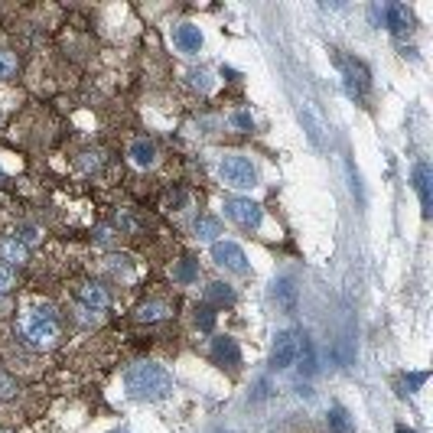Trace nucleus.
Instances as JSON below:
<instances>
[{"label":"nucleus","instance_id":"33","mask_svg":"<svg viewBox=\"0 0 433 433\" xmlns=\"http://www.w3.org/2000/svg\"><path fill=\"white\" fill-rule=\"evenodd\" d=\"M395 433H414V430H410V427H404V423H401V427H397Z\"/></svg>","mask_w":433,"mask_h":433},{"label":"nucleus","instance_id":"19","mask_svg":"<svg viewBox=\"0 0 433 433\" xmlns=\"http://www.w3.org/2000/svg\"><path fill=\"white\" fill-rule=\"evenodd\" d=\"M206 300H209V303H219V307H228V303H235V290L228 284H209Z\"/></svg>","mask_w":433,"mask_h":433},{"label":"nucleus","instance_id":"31","mask_svg":"<svg viewBox=\"0 0 433 433\" xmlns=\"http://www.w3.org/2000/svg\"><path fill=\"white\" fill-rule=\"evenodd\" d=\"M85 160H82V166L85 170H91V166H101V153H82Z\"/></svg>","mask_w":433,"mask_h":433},{"label":"nucleus","instance_id":"2","mask_svg":"<svg viewBox=\"0 0 433 433\" xmlns=\"http://www.w3.org/2000/svg\"><path fill=\"white\" fill-rule=\"evenodd\" d=\"M219 173L228 186H235V189H254L258 186V170L251 166L247 157L241 153H232V157H225L222 166H219Z\"/></svg>","mask_w":433,"mask_h":433},{"label":"nucleus","instance_id":"23","mask_svg":"<svg viewBox=\"0 0 433 433\" xmlns=\"http://www.w3.org/2000/svg\"><path fill=\"white\" fill-rule=\"evenodd\" d=\"M16 72V56L7 49H0V78H10Z\"/></svg>","mask_w":433,"mask_h":433},{"label":"nucleus","instance_id":"6","mask_svg":"<svg viewBox=\"0 0 433 433\" xmlns=\"http://www.w3.org/2000/svg\"><path fill=\"white\" fill-rule=\"evenodd\" d=\"M297 339L300 333H280L277 342H274V352H271V368L284 371L297 362Z\"/></svg>","mask_w":433,"mask_h":433},{"label":"nucleus","instance_id":"7","mask_svg":"<svg viewBox=\"0 0 433 433\" xmlns=\"http://www.w3.org/2000/svg\"><path fill=\"white\" fill-rule=\"evenodd\" d=\"M414 189H417V196H421L423 219H430V212H433V183H430V166H427V163H417V166H414Z\"/></svg>","mask_w":433,"mask_h":433},{"label":"nucleus","instance_id":"24","mask_svg":"<svg viewBox=\"0 0 433 433\" xmlns=\"http://www.w3.org/2000/svg\"><path fill=\"white\" fill-rule=\"evenodd\" d=\"M16 241H20V245H36L39 241V232L36 228H33V225H20V228H16Z\"/></svg>","mask_w":433,"mask_h":433},{"label":"nucleus","instance_id":"21","mask_svg":"<svg viewBox=\"0 0 433 433\" xmlns=\"http://www.w3.org/2000/svg\"><path fill=\"white\" fill-rule=\"evenodd\" d=\"M427 381V371H410V375H404L401 378V384H397V395H414L421 384Z\"/></svg>","mask_w":433,"mask_h":433},{"label":"nucleus","instance_id":"25","mask_svg":"<svg viewBox=\"0 0 433 433\" xmlns=\"http://www.w3.org/2000/svg\"><path fill=\"white\" fill-rule=\"evenodd\" d=\"M189 82L199 88V91H212V75L206 69H199V72H189Z\"/></svg>","mask_w":433,"mask_h":433},{"label":"nucleus","instance_id":"5","mask_svg":"<svg viewBox=\"0 0 433 433\" xmlns=\"http://www.w3.org/2000/svg\"><path fill=\"white\" fill-rule=\"evenodd\" d=\"M212 258H215L219 267H228V271H235V274H247V258L235 241H215L212 245Z\"/></svg>","mask_w":433,"mask_h":433},{"label":"nucleus","instance_id":"34","mask_svg":"<svg viewBox=\"0 0 433 433\" xmlns=\"http://www.w3.org/2000/svg\"><path fill=\"white\" fill-rule=\"evenodd\" d=\"M0 179H3V170H0Z\"/></svg>","mask_w":433,"mask_h":433},{"label":"nucleus","instance_id":"14","mask_svg":"<svg viewBox=\"0 0 433 433\" xmlns=\"http://www.w3.org/2000/svg\"><path fill=\"white\" fill-rule=\"evenodd\" d=\"M131 160H134V166H153V160H157V147L150 144L147 137H140V140L131 144Z\"/></svg>","mask_w":433,"mask_h":433},{"label":"nucleus","instance_id":"15","mask_svg":"<svg viewBox=\"0 0 433 433\" xmlns=\"http://www.w3.org/2000/svg\"><path fill=\"white\" fill-rule=\"evenodd\" d=\"M219 235H222V222L212 219V215H199L196 219V238L199 241H212V245H215V238Z\"/></svg>","mask_w":433,"mask_h":433},{"label":"nucleus","instance_id":"20","mask_svg":"<svg viewBox=\"0 0 433 433\" xmlns=\"http://www.w3.org/2000/svg\"><path fill=\"white\" fill-rule=\"evenodd\" d=\"M170 309H166V303H144V307H137V320L140 322H157V320H163Z\"/></svg>","mask_w":433,"mask_h":433},{"label":"nucleus","instance_id":"3","mask_svg":"<svg viewBox=\"0 0 433 433\" xmlns=\"http://www.w3.org/2000/svg\"><path fill=\"white\" fill-rule=\"evenodd\" d=\"M26 335L30 342L36 346H52L59 339V326H56V309L52 307H39L30 320H26Z\"/></svg>","mask_w":433,"mask_h":433},{"label":"nucleus","instance_id":"35","mask_svg":"<svg viewBox=\"0 0 433 433\" xmlns=\"http://www.w3.org/2000/svg\"><path fill=\"white\" fill-rule=\"evenodd\" d=\"M114 433H124V430H114Z\"/></svg>","mask_w":433,"mask_h":433},{"label":"nucleus","instance_id":"1","mask_svg":"<svg viewBox=\"0 0 433 433\" xmlns=\"http://www.w3.org/2000/svg\"><path fill=\"white\" fill-rule=\"evenodd\" d=\"M124 388L140 401H157V397H166L173 391V378L160 365H134L124 375Z\"/></svg>","mask_w":433,"mask_h":433},{"label":"nucleus","instance_id":"11","mask_svg":"<svg viewBox=\"0 0 433 433\" xmlns=\"http://www.w3.org/2000/svg\"><path fill=\"white\" fill-rule=\"evenodd\" d=\"M212 355L222 362V365H241V348H238L235 339H228V335H219V339H212Z\"/></svg>","mask_w":433,"mask_h":433},{"label":"nucleus","instance_id":"9","mask_svg":"<svg viewBox=\"0 0 433 433\" xmlns=\"http://www.w3.org/2000/svg\"><path fill=\"white\" fill-rule=\"evenodd\" d=\"M384 23H388L391 33L404 36V33H410V26H414V16H410V10L404 3H388L384 7Z\"/></svg>","mask_w":433,"mask_h":433},{"label":"nucleus","instance_id":"26","mask_svg":"<svg viewBox=\"0 0 433 433\" xmlns=\"http://www.w3.org/2000/svg\"><path fill=\"white\" fill-rule=\"evenodd\" d=\"M13 395H16V381H13L7 371H0V397H3V401H10Z\"/></svg>","mask_w":433,"mask_h":433},{"label":"nucleus","instance_id":"4","mask_svg":"<svg viewBox=\"0 0 433 433\" xmlns=\"http://www.w3.org/2000/svg\"><path fill=\"white\" fill-rule=\"evenodd\" d=\"M225 215H228V219H232L235 225H241V228H258L260 219H264V212H260L258 202H251V199H241V196L225 199Z\"/></svg>","mask_w":433,"mask_h":433},{"label":"nucleus","instance_id":"32","mask_svg":"<svg viewBox=\"0 0 433 433\" xmlns=\"http://www.w3.org/2000/svg\"><path fill=\"white\" fill-rule=\"evenodd\" d=\"M111 241V232L108 228H98V245H108Z\"/></svg>","mask_w":433,"mask_h":433},{"label":"nucleus","instance_id":"18","mask_svg":"<svg viewBox=\"0 0 433 433\" xmlns=\"http://www.w3.org/2000/svg\"><path fill=\"white\" fill-rule=\"evenodd\" d=\"M199 277V264L192 258H183V260H176V267H173V280H179V284H192Z\"/></svg>","mask_w":433,"mask_h":433},{"label":"nucleus","instance_id":"16","mask_svg":"<svg viewBox=\"0 0 433 433\" xmlns=\"http://www.w3.org/2000/svg\"><path fill=\"white\" fill-rule=\"evenodd\" d=\"M0 258L10 260V264H23L26 260V245H20L13 235L0 238Z\"/></svg>","mask_w":433,"mask_h":433},{"label":"nucleus","instance_id":"28","mask_svg":"<svg viewBox=\"0 0 433 433\" xmlns=\"http://www.w3.org/2000/svg\"><path fill=\"white\" fill-rule=\"evenodd\" d=\"M13 284H16V277H13V271L7 267V264H0V293H10Z\"/></svg>","mask_w":433,"mask_h":433},{"label":"nucleus","instance_id":"8","mask_svg":"<svg viewBox=\"0 0 433 433\" xmlns=\"http://www.w3.org/2000/svg\"><path fill=\"white\" fill-rule=\"evenodd\" d=\"M342 75H346V91L352 98H365L368 91V72L362 69L359 62H342Z\"/></svg>","mask_w":433,"mask_h":433},{"label":"nucleus","instance_id":"29","mask_svg":"<svg viewBox=\"0 0 433 433\" xmlns=\"http://www.w3.org/2000/svg\"><path fill=\"white\" fill-rule=\"evenodd\" d=\"M232 124H235L238 131H254V118L247 111H235L232 114Z\"/></svg>","mask_w":433,"mask_h":433},{"label":"nucleus","instance_id":"27","mask_svg":"<svg viewBox=\"0 0 433 433\" xmlns=\"http://www.w3.org/2000/svg\"><path fill=\"white\" fill-rule=\"evenodd\" d=\"M196 322H199V329H206V333H209L212 326H215V313H212L209 307H199V313H196Z\"/></svg>","mask_w":433,"mask_h":433},{"label":"nucleus","instance_id":"22","mask_svg":"<svg viewBox=\"0 0 433 433\" xmlns=\"http://www.w3.org/2000/svg\"><path fill=\"white\" fill-rule=\"evenodd\" d=\"M329 430H333V433H352L346 408H339V404H335V408L329 410Z\"/></svg>","mask_w":433,"mask_h":433},{"label":"nucleus","instance_id":"10","mask_svg":"<svg viewBox=\"0 0 433 433\" xmlns=\"http://www.w3.org/2000/svg\"><path fill=\"white\" fill-rule=\"evenodd\" d=\"M297 362H300L297 368L303 378L316 375V368H320V365H316V346H313V339L303 333H300V339H297Z\"/></svg>","mask_w":433,"mask_h":433},{"label":"nucleus","instance_id":"12","mask_svg":"<svg viewBox=\"0 0 433 433\" xmlns=\"http://www.w3.org/2000/svg\"><path fill=\"white\" fill-rule=\"evenodd\" d=\"M173 43L183 52H199L202 49V33H199V26L183 23V26H176L173 30Z\"/></svg>","mask_w":433,"mask_h":433},{"label":"nucleus","instance_id":"17","mask_svg":"<svg viewBox=\"0 0 433 433\" xmlns=\"http://www.w3.org/2000/svg\"><path fill=\"white\" fill-rule=\"evenodd\" d=\"M274 297H277V303L290 313V309L297 307V287H293V280H287V277L277 280V284H274Z\"/></svg>","mask_w":433,"mask_h":433},{"label":"nucleus","instance_id":"30","mask_svg":"<svg viewBox=\"0 0 433 433\" xmlns=\"http://www.w3.org/2000/svg\"><path fill=\"white\" fill-rule=\"evenodd\" d=\"M111 267H114V274H127V277H131V264H127V258H114Z\"/></svg>","mask_w":433,"mask_h":433},{"label":"nucleus","instance_id":"13","mask_svg":"<svg viewBox=\"0 0 433 433\" xmlns=\"http://www.w3.org/2000/svg\"><path fill=\"white\" fill-rule=\"evenodd\" d=\"M78 300H82L88 309H95V313H101V309L108 307V293H104L98 284H82L78 287Z\"/></svg>","mask_w":433,"mask_h":433}]
</instances>
